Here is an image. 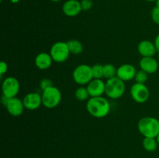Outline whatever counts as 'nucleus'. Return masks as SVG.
Here are the masks:
<instances>
[{
	"label": "nucleus",
	"instance_id": "423d86ee",
	"mask_svg": "<svg viewBox=\"0 0 159 158\" xmlns=\"http://www.w3.org/2000/svg\"><path fill=\"white\" fill-rule=\"evenodd\" d=\"M70 51L66 42L58 41L54 43L50 50V54L56 63H63L69 57Z\"/></svg>",
	"mask_w": 159,
	"mask_h": 158
},
{
	"label": "nucleus",
	"instance_id": "6ab92c4d",
	"mask_svg": "<svg viewBox=\"0 0 159 158\" xmlns=\"http://www.w3.org/2000/svg\"><path fill=\"white\" fill-rule=\"evenodd\" d=\"M116 71L117 68H115L113 64H106L103 65V77H105L107 80L116 77Z\"/></svg>",
	"mask_w": 159,
	"mask_h": 158
},
{
	"label": "nucleus",
	"instance_id": "2f4dec72",
	"mask_svg": "<svg viewBox=\"0 0 159 158\" xmlns=\"http://www.w3.org/2000/svg\"><path fill=\"white\" fill-rule=\"evenodd\" d=\"M146 1H148V2H155L156 0H146Z\"/></svg>",
	"mask_w": 159,
	"mask_h": 158
},
{
	"label": "nucleus",
	"instance_id": "f3484780",
	"mask_svg": "<svg viewBox=\"0 0 159 158\" xmlns=\"http://www.w3.org/2000/svg\"><path fill=\"white\" fill-rule=\"evenodd\" d=\"M68 44V49L71 54H75V55H79V54H82L83 51V45L81 43L79 40H70L66 42Z\"/></svg>",
	"mask_w": 159,
	"mask_h": 158
},
{
	"label": "nucleus",
	"instance_id": "9b49d317",
	"mask_svg": "<svg viewBox=\"0 0 159 158\" xmlns=\"http://www.w3.org/2000/svg\"><path fill=\"white\" fill-rule=\"evenodd\" d=\"M90 97H99L105 93L106 83L102 79L93 78L86 86Z\"/></svg>",
	"mask_w": 159,
	"mask_h": 158
},
{
	"label": "nucleus",
	"instance_id": "4468645a",
	"mask_svg": "<svg viewBox=\"0 0 159 158\" xmlns=\"http://www.w3.org/2000/svg\"><path fill=\"white\" fill-rule=\"evenodd\" d=\"M139 66L141 70L145 71L148 74H154L158 69V62L154 57H142L140 60Z\"/></svg>",
	"mask_w": 159,
	"mask_h": 158
},
{
	"label": "nucleus",
	"instance_id": "0eeeda50",
	"mask_svg": "<svg viewBox=\"0 0 159 158\" xmlns=\"http://www.w3.org/2000/svg\"><path fill=\"white\" fill-rule=\"evenodd\" d=\"M20 85L18 79L15 77H7L2 84V96L7 99L16 97L20 91Z\"/></svg>",
	"mask_w": 159,
	"mask_h": 158
},
{
	"label": "nucleus",
	"instance_id": "f03ea898",
	"mask_svg": "<svg viewBox=\"0 0 159 158\" xmlns=\"http://www.w3.org/2000/svg\"><path fill=\"white\" fill-rule=\"evenodd\" d=\"M138 129L144 137L156 138L159 134V120L152 116L143 117L138 122Z\"/></svg>",
	"mask_w": 159,
	"mask_h": 158
},
{
	"label": "nucleus",
	"instance_id": "393cba45",
	"mask_svg": "<svg viewBox=\"0 0 159 158\" xmlns=\"http://www.w3.org/2000/svg\"><path fill=\"white\" fill-rule=\"evenodd\" d=\"M152 19L153 20L154 23L155 24L159 25V8L158 7H154L152 10Z\"/></svg>",
	"mask_w": 159,
	"mask_h": 158
},
{
	"label": "nucleus",
	"instance_id": "ddd939ff",
	"mask_svg": "<svg viewBox=\"0 0 159 158\" xmlns=\"http://www.w3.org/2000/svg\"><path fill=\"white\" fill-rule=\"evenodd\" d=\"M62 11L67 16H76L82 11L81 2L79 0H67L62 6Z\"/></svg>",
	"mask_w": 159,
	"mask_h": 158
},
{
	"label": "nucleus",
	"instance_id": "473e14b6",
	"mask_svg": "<svg viewBox=\"0 0 159 158\" xmlns=\"http://www.w3.org/2000/svg\"><path fill=\"white\" fill-rule=\"evenodd\" d=\"M158 60H159V53H158Z\"/></svg>",
	"mask_w": 159,
	"mask_h": 158
},
{
	"label": "nucleus",
	"instance_id": "c85d7f7f",
	"mask_svg": "<svg viewBox=\"0 0 159 158\" xmlns=\"http://www.w3.org/2000/svg\"><path fill=\"white\" fill-rule=\"evenodd\" d=\"M155 4H156V7H158L159 8V0H156V1H155Z\"/></svg>",
	"mask_w": 159,
	"mask_h": 158
},
{
	"label": "nucleus",
	"instance_id": "cd10ccee",
	"mask_svg": "<svg viewBox=\"0 0 159 158\" xmlns=\"http://www.w3.org/2000/svg\"><path fill=\"white\" fill-rule=\"evenodd\" d=\"M10 1H11V2L16 4V3H18L19 2H20V0H10Z\"/></svg>",
	"mask_w": 159,
	"mask_h": 158
},
{
	"label": "nucleus",
	"instance_id": "20e7f679",
	"mask_svg": "<svg viewBox=\"0 0 159 158\" xmlns=\"http://www.w3.org/2000/svg\"><path fill=\"white\" fill-rule=\"evenodd\" d=\"M42 105L47 108H54L61 102L62 94L60 90L55 86H51L43 91Z\"/></svg>",
	"mask_w": 159,
	"mask_h": 158
},
{
	"label": "nucleus",
	"instance_id": "a211bd4d",
	"mask_svg": "<svg viewBox=\"0 0 159 158\" xmlns=\"http://www.w3.org/2000/svg\"><path fill=\"white\" fill-rule=\"evenodd\" d=\"M143 147L144 150L148 152H154L158 148V141L156 138L152 137H144L143 139Z\"/></svg>",
	"mask_w": 159,
	"mask_h": 158
},
{
	"label": "nucleus",
	"instance_id": "bb28decb",
	"mask_svg": "<svg viewBox=\"0 0 159 158\" xmlns=\"http://www.w3.org/2000/svg\"><path fill=\"white\" fill-rule=\"evenodd\" d=\"M154 43L155 45V47H156L157 52L159 53V33L156 36L155 39V41H154Z\"/></svg>",
	"mask_w": 159,
	"mask_h": 158
},
{
	"label": "nucleus",
	"instance_id": "7ed1b4c3",
	"mask_svg": "<svg viewBox=\"0 0 159 158\" xmlns=\"http://www.w3.org/2000/svg\"><path fill=\"white\" fill-rule=\"evenodd\" d=\"M125 82L118 77H114L106 81L105 94L110 99H118L125 92Z\"/></svg>",
	"mask_w": 159,
	"mask_h": 158
},
{
	"label": "nucleus",
	"instance_id": "7c9ffc66",
	"mask_svg": "<svg viewBox=\"0 0 159 158\" xmlns=\"http://www.w3.org/2000/svg\"><path fill=\"white\" fill-rule=\"evenodd\" d=\"M156 139H157V141H158V145H159V134L158 135V136H157V137H156Z\"/></svg>",
	"mask_w": 159,
	"mask_h": 158
},
{
	"label": "nucleus",
	"instance_id": "b1692460",
	"mask_svg": "<svg viewBox=\"0 0 159 158\" xmlns=\"http://www.w3.org/2000/svg\"><path fill=\"white\" fill-rule=\"evenodd\" d=\"M81 6H82V10L89 11L93 6V0H82Z\"/></svg>",
	"mask_w": 159,
	"mask_h": 158
},
{
	"label": "nucleus",
	"instance_id": "a878e982",
	"mask_svg": "<svg viewBox=\"0 0 159 158\" xmlns=\"http://www.w3.org/2000/svg\"><path fill=\"white\" fill-rule=\"evenodd\" d=\"M8 70V64L5 61H1L0 63V74L1 75H3L5 73H6Z\"/></svg>",
	"mask_w": 159,
	"mask_h": 158
},
{
	"label": "nucleus",
	"instance_id": "f8f14e48",
	"mask_svg": "<svg viewBox=\"0 0 159 158\" xmlns=\"http://www.w3.org/2000/svg\"><path fill=\"white\" fill-rule=\"evenodd\" d=\"M136 73V68L134 65L130 64H124L117 68L116 77L124 81V82L129 81L132 79H134Z\"/></svg>",
	"mask_w": 159,
	"mask_h": 158
},
{
	"label": "nucleus",
	"instance_id": "5701e85b",
	"mask_svg": "<svg viewBox=\"0 0 159 158\" xmlns=\"http://www.w3.org/2000/svg\"><path fill=\"white\" fill-rule=\"evenodd\" d=\"M53 86V82L51 79L49 78H43L42 79L40 83V87L41 88L42 91H44V90L48 89L50 87Z\"/></svg>",
	"mask_w": 159,
	"mask_h": 158
},
{
	"label": "nucleus",
	"instance_id": "aec40b11",
	"mask_svg": "<svg viewBox=\"0 0 159 158\" xmlns=\"http://www.w3.org/2000/svg\"><path fill=\"white\" fill-rule=\"evenodd\" d=\"M75 98L79 101L89 100V98L90 97L86 87L82 86L79 87L76 89L75 92Z\"/></svg>",
	"mask_w": 159,
	"mask_h": 158
},
{
	"label": "nucleus",
	"instance_id": "9d476101",
	"mask_svg": "<svg viewBox=\"0 0 159 158\" xmlns=\"http://www.w3.org/2000/svg\"><path fill=\"white\" fill-rule=\"evenodd\" d=\"M23 102L26 109L34 111L42 105V96L37 92L28 93L23 98Z\"/></svg>",
	"mask_w": 159,
	"mask_h": 158
},
{
	"label": "nucleus",
	"instance_id": "1a4fd4ad",
	"mask_svg": "<svg viewBox=\"0 0 159 158\" xmlns=\"http://www.w3.org/2000/svg\"><path fill=\"white\" fill-rule=\"evenodd\" d=\"M130 95L138 103H144L150 97V91L144 84L135 83L130 88Z\"/></svg>",
	"mask_w": 159,
	"mask_h": 158
},
{
	"label": "nucleus",
	"instance_id": "f257e3e1",
	"mask_svg": "<svg viewBox=\"0 0 159 158\" xmlns=\"http://www.w3.org/2000/svg\"><path fill=\"white\" fill-rule=\"evenodd\" d=\"M86 109L92 116L98 119L106 117L110 110L109 101L102 96L91 97L86 104Z\"/></svg>",
	"mask_w": 159,
	"mask_h": 158
},
{
	"label": "nucleus",
	"instance_id": "2eb2a0df",
	"mask_svg": "<svg viewBox=\"0 0 159 158\" xmlns=\"http://www.w3.org/2000/svg\"><path fill=\"white\" fill-rule=\"evenodd\" d=\"M138 50L142 57H154L157 53L155 43L148 40L140 42L138 46Z\"/></svg>",
	"mask_w": 159,
	"mask_h": 158
},
{
	"label": "nucleus",
	"instance_id": "39448f33",
	"mask_svg": "<svg viewBox=\"0 0 159 158\" xmlns=\"http://www.w3.org/2000/svg\"><path fill=\"white\" fill-rule=\"evenodd\" d=\"M72 78L78 85H88L93 79L92 67L84 64L78 65L72 72Z\"/></svg>",
	"mask_w": 159,
	"mask_h": 158
},
{
	"label": "nucleus",
	"instance_id": "dca6fc26",
	"mask_svg": "<svg viewBox=\"0 0 159 158\" xmlns=\"http://www.w3.org/2000/svg\"><path fill=\"white\" fill-rule=\"evenodd\" d=\"M53 59L50 53L41 52L37 54L35 57V65L38 69L47 70L51 68L53 63Z\"/></svg>",
	"mask_w": 159,
	"mask_h": 158
},
{
	"label": "nucleus",
	"instance_id": "c756f323",
	"mask_svg": "<svg viewBox=\"0 0 159 158\" xmlns=\"http://www.w3.org/2000/svg\"><path fill=\"white\" fill-rule=\"evenodd\" d=\"M51 1L54 2H60V1H61V0H51Z\"/></svg>",
	"mask_w": 159,
	"mask_h": 158
},
{
	"label": "nucleus",
	"instance_id": "6e6552de",
	"mask_svg": "<svg viewBox=\"0 0 159 158\" xmlns=\"http://www.w3.org/2000/svg\"><path fill=\"white\" fill-rule=\"evenodd\" d=\"M3 104L6 106L8 112L14 117H18L23 114L25 109L24 105H23V100H20L19 98L14 97L12 99H7L2 96Z\"/></svg>",
	"mask_w": 159,
	"mask_h": 158
},
{
	"label": "nucleus",
	"instance_id": "412c9836",
	"mask_svg": "<svg viewBox=\"0 0 159 158\" xmlns=\"http://www.w3.org/2000/svg\"><path fill=\"white\" fill-rule=\"evenodd\" d=\"M92 72H93V78L102 79L103 77V65L96 64L92 66Z\"/></svg>",
	"mask_w": 159,
	"mask_h": 158
},
{
	"label": "nucleus",
	"instance_id": "4be33fe9",
	"mask_svg": "<svg viewBox=\"0 0 159 158\" xmlns=\"http://www.w3.org/2000/svg\"><path fill=\"white\" fill-rule=\"evenodd\" d=\"M148 77V73L142 71V70H140V71H137L136 75L134 77V80L136 81V83L144 84L147 81Z\"/></svg>",
	"mask_w": 159,
	"mask_h": 158
}]
</instances>
